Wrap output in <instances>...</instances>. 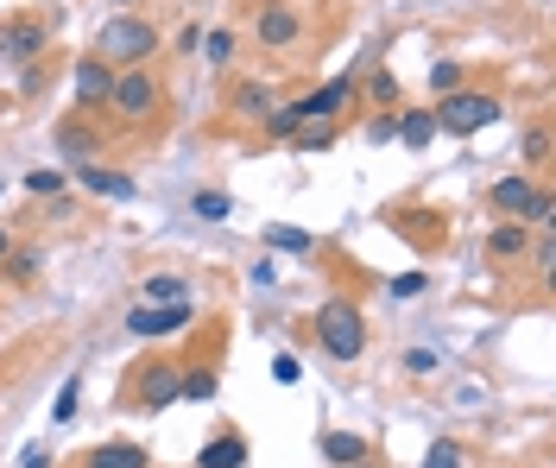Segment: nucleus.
Returning <instances> with one entry per match:
<instances>
[{
    "label": "nucleus",
    "instance_id": "1",
    "mask_svg": "<svg viewBox=\"0 0 556 468\" xmlns=\"http://www.w3.org/2000/svg\"><path fill=\"white\" fill-rule=\"evenodd\" d=\"M89 51L102 58L108 71H139V64H152V58L165 51V33H159V20H146V13H108Z\"/></svg>",
    "mask_w": 556,
    "mask_h": 468
},
{
    "label": "nucleus",
    "instance_id": "2",
    "mask_svg": "<svg viewBox=\"0 0 556 468\" xmlns=\"http://www.w3.org/2000/svg\"><path fill=\"white\" fill-rule=\"evenodd\" d=\"M311 336H316V349L329 361H342V367H354V361L367 355V342H374V329L361 317V298H348V291H336V298L316 304Z\"/></svg>",
    "mask_w": 556,
    "mask_h": 468
},
{
    "label": "nucleus",
    "instance_id": "3",
    "mask_svg": "<svg viewBox=\"0 0 556 468\" xmlns=\"http://www.w3.org/2000/svg\"><path fill=\"white\" fill-rule=\"evenodd\" d=\"M108 109L121 127H152V121H165V83L152 64H139V71H114V96H108Z\"/></svg>",
    "mask_w": 556,
    "mask_h": 468
},
{
    "label": "nucleus",
    "instance_id": "4",
    "mask_svg": "<svg viewBox=\"0 0 556 468\" xmlns=\"http://www.w3.org/2000/svg\"><path fill=\"white\" fill-rule=\"evenodd\" d=\"M64 26V13L51 20V7H33V13H7L0 20V64H13V71H26V64H45V45L51 33Z\"/></svg>",
    "mask_w": 556,
    "mask_h": 468
},
{
    "label": "nucleus",
    "instance_id": "5",
    "mask_svg": "<svg viewBox=\"0 0 556 468\" xmlns=\"http://www.w3.org/2000/svg\"><path fill=\"white\" fill-rule=\"evenodd\" d=\"M430 114H437V134H450V140H475V134H486V127L506 114V102H500L493 89H455V96H443Z\"/></svg>",
    "mask_w": 556,
    "mask_h": 468
},
{
    "label": "nucleus",
    "instance_id": "6",
    "mask_svg": "<svg viewBox=\"0 0 556 468\" xmlns=\"http://www.w3.org/2000/svg\"><path fill=\"white\" fill-rule=\"evenodd\" d=\"M177 387H184V355H146L127 374V405L134 412H165V405H177Z\"/></svg>",
    "mask_w": 556,
    "mask_h": 468
},
{
    "label": "nucleus",
    "instance_id": "7",
    "mask_svg": "<svg viewBox=\"0 0 556 468\" xmlns=\"http://www.w3.org/2000/svg\"><path fill=\"white\" fill-rule=\"evenodd\" d=\"M247 33H253L260 51H291V45H304L311 20H304V7H291V0H260L253 20H247Z\"/></svg>",
    "mask_w": 556,
    "mask_h": 468
},
{
    "label": "nucleus",
    "instance_id": "8",
    "mask_svg": "<svg viewBox=\"0 0 556 468\" xmlns=\"http://www.w3.org/2000/svg\"><path fill=\"white\" fill-rule=\"evenodd\" d=\"M197 304L190 298H177V304H134L127 311V336H139V342H165V336H184V329H197Z\"/></svg>",
    "mask_w": 556,
    "mask_h": 468
},
{
    "label": "nucleus",
    "instance_id": "9",
    "mask_svg": "<svg viewBox=\"0 0 556 468\" xmlns=\"http://www.w3.org/2000/svg\"><path fill=\"white\" fill-rule=\"evenodd\" d=\"M70 96H76V114H108V96H114V71H108L96 51H83L70 64Z\"/></svg>",
    "mask_w": 556,
    "mask_h": 468
},
{
    "label": "nucleus",
    "instance_id": "10",
    "mask_svg": "<svg viewBox=\"0 0 556 468\" xmlns=\"http://www.w3.org/2000/svg\"><path fill=\"white\" fill-rule=\"evenodd\" d=\"M544 184L531 178V172H506V178L486 184V210L500 222H525V210H531V197H538Z\"/></svg>",
    "mask_w": 556,
    "mask_h": 468
},
{
    "label": "nucleus",
    "instance_id": "11",
    "mask_svg": "<svg viewBox=\"0 0 556 468\" xmlns=\"http://www.w3.org/2000/svg\"><path fill=\"white\" fill-rule=\"evenodd\" d=\"M278 109L273 83H260V76H235V89H228V121H266Z\"/></svg>",
    "mask_w": 556,
    "mask_h": 468
},
{
    "label": "nucleus",
    "instance_id": "12",
    "mask_svg": "<svg viewBox=\"0 0 556 468\" xmlns=\"http://www.w3.org/2000/svg\"><path fill=\"white\" fill-rule=\"evenodd\" d=\"M76 184H83L89 197H108V203H134V197H139V184L127 178V172L96 165V159H83V165H76Z\"/></svg>",
    "mask_w": 556,
    "mask_h": 468
},
{
    "label": "nucleus",
    "instance_id": "13",
    "mask_svg": "<svg viewBox=\"0 0 556 468\" xmlns=\"http://www.w3.org/2000/svg\"><path fill=\"white\" fill-rule=\"evenodd\" d=\"M316 450H323V463L329 468H367L374 463V443L361 431H323L316 437Z\"/></svg>",
    "mask_w": 556,
    "mask_h": 468
},
{
    "label": "nucleus",
    "instance_id": "14",
    "mask_svg": "<svg viewBox=\"0 0 556 468\" xmlns=\"http://www.w3.org/2000/svg\"><path fill=\"white\" fill-rule=\"evenodd\" d=\"M525 253H531V228H525V222H493V235H486V260H493V266H506V260L519 266Z\"/></svg>",
    "mask_w": 556,
    "mask_h": 468
},
{
    "label": "nucleus",
    "instance_id": "15",
    "mask_svg": "<svg viewBox=\"0 0 556 468\" xmlns=\"http://www.w3.org/2000/svg\"><path fill=\"white\" fill-rule=\"evenodd\" d=\"M197 468H247V437L241 431H215L197 450Z\"/></svg>",
    "mask_w": 556,
    "mask_h": 468
},
{
    "label": "nucleus",
    "instance_id": "16",
    "mask_svg": "<svg viewBox=\"0 0 556 468\" xmlns=\"http://www.w3.org/2000/svg\"><path fill=\"white\" fill-rule=\"evenodd\" d=\"M83 468H152V456H146L139 443H127V437H114V443H96V450L83 456Z\"/></svg>",
    "mask_w": 556,
    "mask_h": 468
},
{
    "label": "nucleus",
    "instance_id": "17",
    "mask_svg": "<svg viewBox=\"0 0 556 468\" xmlns=\"http://www.w3.org/2000/svg\"><path fill=\"white\" fill-rule=\"evenodd\" d=\"M260 241H266L273 253H298V260H316V253H323V241H316L311 228H291V222H273Z\"/></svg>",
    "mask_w": 556,
    "mask_h": 468
},
{
    "label": "nucleus",
    "instance_id": "18",
    "mask_svg": "<svg viewBox=\"0 0 556 468\" xmlns=\"http://www.w3.org/2000/svg\"><path fill=\"white\" fill-rule=\"evenodd\" d=\"M304 127H311V114H304V96H291V102H278L273 114H266V121H260V134H266V140H291V134H304Z\"/></svg>",
    "mask_w": 556,
    "mask_h": 468
},
{
    "label": "nucleus",
    "instance_id": "19",
    "mask_svg": "<svg viewBox=\"0 0 556 468\" xmlns=\"http://www.w3.org/2000/svg\"><path fill=\"white\" fill-rule=\"evenodd\" d=\"M215 393H222V374H215L208 361H184V387H177V399H190V405H208Z\"/></svg>",
    "mask_w": 556,
    "mask_h": 468
},
{
    "label": "nucleus",
    "instance_id": "20",
    "mask_svg": "<svg viewBox=\"0 0 556 468\" xmlns=\"http://www.w3.org/2000/svg\"><path fill=\"white\" fill-rule=\"evenodd\" d=\"M430 140H437V114L430 109H399V146H405V152H424Z\"/></svg>",
    "mask_w": 556,
    "mask_h": 468
},
{
    "label": "nucleus",
    "instance_id": "21",
    "mask_svg": "<svg viewBox=\"0 0 556 468\" xmlns=\"http://www.w3.org/2000/svg\"><path fill=\"white\" fill-rule=\"evenodd\" d=\"M177 298H190V286H184L177 273H146V286H139V304H177Z\"/></svg>",
    "mask_w": 556,
    "mask_h": 468
},
{
    "label": "nucleus",
    "instance_id": "22",
    "mask_svg": "<svg viewBox=\"0 0 556 468\" xmlns=\"http://www.w3.org/2000/svg\"><path fill=\"white\" fill-rule=\"evenodd\" d=\"M197 58H203L208 71H228V64H235V33H228V26H215V33H203V45H197Z\"/></svg>",
    "mask_w": 556,
    "mask_h": 468
},
{
    "label": "nucleus",
    "instance_id": "23",
    "mask_svg": "<svg viewBox=\"0 0 556 468\" xmlns=\"http://www.w3.org/2000/svg\"><path fill=\"white\" fill-rule=\"evenodd\" d=\"M38 273H45V248H13L7 253V279H13V286H38Z\"/></svg>",
    "mask_w": 556,
    "mask_h": 468
},
{
    "label": "nucleus",
    "instance_id": "24",
    "mask_svg": "<svg viewBox=\"0 0 556 468\" xmlns=\"http://www.w3.org/2000/svg\"><path fill=\"white\" fill-rule=\"evenodd\" d=\"M190 216L197 222H228L235 216V197H228V190H197V197H190Z\"/></svg>",
    "mask_w": 556,
    "mask_h": 468
},
{
    "label": "nucleus",
    "instance_id": "25",
    "mask_svg": "<svg viewBox=\"0 0 556 468\" xmlns=\"http://www.w3.org/2000/svg\"><path fill=\"white\" fill-rule=\"evenodd\" d=\"M525 172H531V178H538V165H551V127H544V121H531V127H525Z\"/></svg>",
    "mask_w": 556,
    "mask_h": 468
},
{
    "label": "nucleus",
    "instance_id": "26",
    "mask_svg": "<svg viewBox=\"0 0 556 468\" xmlns=\"http://www.w3.org/2000/svg\"><path fill=\"white\" fill-rule=\"evenodd\" d=\"M430 89H437V102H443V96H455V89H468V64L437 58V64H430Z\"/></svg>",
    "mask_w": 556,
    "mask_h": 468
},
{
    "label": "nucleus",
    "instance_id": "27",
    "mask_svg": "<svg viewBox=\"0 0 556 468\" xmlns=\"http://www.w3.org/2000/svg\"><path fill=\"white\" fill-rule=\"evenodd\" d=\"M424 468H468V450H462V437H437V443L424 450Z\"/></svg>",
    "mask_w": 556,
    "mask_h": 468
},
{
    "label": "nucleus",
    "instance_id": "28",
    "mask_svg": "<svg viewBox=\"0 0 556 468\" xmlns=\"http://www.w3.org/2000/svg\"><path fill=\"white\" fill-rule=\"evenodd\" d=\"M64 184H70L64 165H33V172H26V190H33V197H64Z\"/></svg>",
    "mask_w": 556,
    "mask_h": 468
},
{
    "label": "nucleus",
    "instance_id": "29",
    "mask_svg": "<svg viewBox=\"0 0 556 468\" xmlns=\"http://www.w3.org/2000/svg\"><path fill=\"white\" fill-rule=\"evenodd\" d=\"M367 96L380 102V114H392V109H399V96H405V89H399V76H392V71H367Z\"/></svg>",
    "mask_w": 556,
    "mask_h": 468
},
{
    "label": "nucleus",
    "instance_id": "30",
    "mask_svg": "<svg viewBox=\"0 0 556 468\" xmlns=\"http://www.w3.org/2000/svg\"><path fill=\"white\" fill-rule=\"evenodd\" d=\"M76 405H83V374H70L64 387H58V399H51V418H58V425H70V418H76Z\"/></svg>",
    "mask_w": 556,
    "mask_h": 468
},
{
    "label": "nucleus",
    "instance_id": "31",
    "mask_svg": "<svg viewBox=\"0 0 556 468\" xmlns=\"http://www.w3.org/2000/svg\"><path fill=\"white\" fill-rule=\"evenodd\" d=\"M336 134H342V127H304V134H291V152H304V159H311V152H329V146H336Z\"/></svg>",
    "mask_w": 556,
    "mask_h": 468
},
{
    "label": "nucleus",
    "instance_id": "32",
    "mask_svg": "<svg viewBox=\"0 0 556 468\" xmlns=\"http://www.w3.org/2000/svg\"><path fill=\"white\" fill-rule=\"evenodd\" d=\"M412 380H437V367H443V355L437 349H405V361H399Z\"/></svg>",
    "mask_w": 556,
    "mask_h": 468
},
{
    "label": "nucleus",
    "instance_id": "33",
    "mask_svg": "<svg viewBox=\"0 0 556 468\" xmlns=\"http://www.w3.org/2000/svg\"><path fill=\"white\" fill-rule=\"evenodd\" d=\"M551 222H556V190L544 184V190L531 197V210H525V228H551Z\"/></svg>",
    "mask_w": 556,
    "mask_h": 468
},
{
    "label": "nucleus",
    "instance_id": "34",
    "mask_svg": "<svg viewBox=\"0 0 556 468\" xmlns=\"http://www.w3.org/2000/svg\"><path fill=\"white\" fill-rule=\"evenodd\" d=\"M386 291H392V298H424V291H430V273H399Z\"/></svg>",
    "mask_w": 556,
    "mask_h": 468
},
{
    "label": "nucleus",
    "instance_id": "35",
    "mask_svg": "<svg viewBox=\"0 0 556 468\" xmlns=\"http://www.w3.org/2000/svg\"><path fill=\"white\" fill-rule=\"evenodd\" d=\"M197 45H203V26H197V20L172 33V51H177V58H197Z\"/></svg>",
    "mask_w": 556,
    "mask_h": 468
},
{
    "label": "nucleus",
    "instance_id": "36",
    "mask_svg": "<svg viewBox=\"0 0 556 468\" xmlns=\"http://www.w3.org/2000/svg\"><path fill=\"white\" fill-rule=\"evenodd\" d=\"M367 140H374V146L399 140V109H392V114H374V121H367Z\"/></svg>",
    "mask_w": 556,
    "mask_h": 468
},
{
    "label": "nucleus",
    "instance_id": "37",
    "mask_svg": "<svg viewBox=\"0 0 556 468\" xmlns=\"http://www.w3.org/2000/svg\"><path fill=\"white\" fill-rule=\"evenodd\" d=\"M273 380L278 387H298V380H304V361L298 355H273Z\"/></svg>",
    "mask_w": 556,
    "mask_h": 468
},
{
    "label": "nucleus",
    "instance_id": "38",
    "mask_svg": "<svg viewBox=\"0 0 556 468\" xmlns=\"http://www.w3.org/2000/svg\"><path fill=\"white\" fill-rule=\"evenodd\" d=\"M531 266H538L544 279H551V273H556V241H551V228L538 235V248H531Z\"/></svg>",
    "mask_w": 556,
    "mask_h": 468
},
{
    "label": "nucleus",
    "instance_id": "39",
    "mask_svg": "<svg viewBox=\"0 0 556 468\" xmlns=\"http://www.w3.org/2000/svg\"><path fill=\"white\" fill-rule=\"evenodd\" d=\"M13 468H51V443H26V450H20V463Z\"/></svg>",
    "mask_w": 556,
    "mask_h": 468
},
{
    "label": "nucleus",
    "instance_id": "40",
    "mask_svg": "<svg viewBox=\"0 0 556 468\" xmlns=\"http://www.w3.org/2000/svg\"><path fill=\"white\" fill-rule=\"evenodd\" d=\"M247 279H253V286H278V260H260V266H247Z\"/></svg>",
    "mask_w": 556,
    "mask_h": 468
},
{
    "label": "nucleus",
    "instance_id": "41",
    "mask_svg": "<svg viewBox=\"0 0 556 468\" xmlns=\"http://www.w3.org/2000/svg\"><path fill=\"white\" fill-rule=\"evenodd\" d=\"M7 253H13V228H0V260H7Z\"/></svg>",
    "mask_w": 556,
    "mask_h": 468
},
{
    "label": "nucleus",
    "instance_id": "42",
    "mask_svg": "<svg viewBox=\"0 0 556 468\" xmlns=\"http://www.w3.org/2000/svg\"><path fill=\"white\" fill-rule=\"evenodd\" d=\"M108 7H139V0H108Z\"/></svg>",
    "mask_w": 556,
    "mask_h": 468
},
{
    "label": "nucleus",
    "instance_id": "43",
    "mask_svg": "<svg viewBox=\"0 0 556 468\" xmlns=\"http://www.w3.org/2000/svg\"><path fill=\"white\" fill-rule=\"evenodd\" d=\"M0 197H7V178H0Z\"/></svg>",
    "mask_w": 556,
    "mask_h": 468
}]
</instances>
